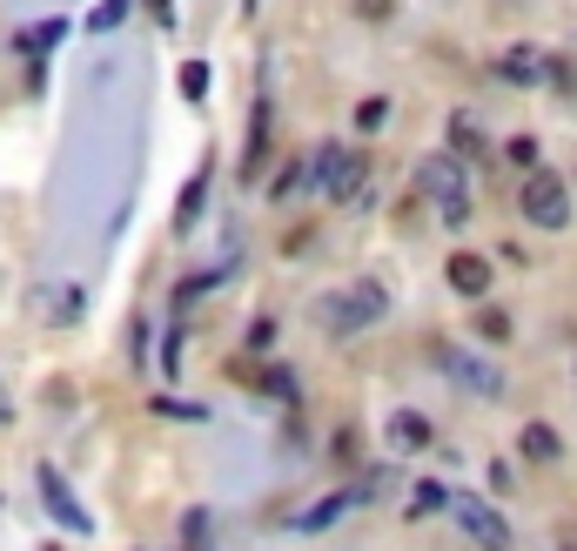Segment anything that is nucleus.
Wrapping results in <instances>:
<instances>
[{
  "mask_svg": "<svg viewBox=\"0 0 577 551\" xmlns=\"http://www.w3.org/2000/svg\"><path fill=\"white\" fill-rule=\"evenodd\" d=\"M417 189L444 209V222H450V229H457V222H470V189H463V162H457V155H430L424 176H417Z\"/></svg>",
  "mask_w": 577,
  "mask_h": 551,
  "instance_id": "2",
  "label": "nucleus"
},
{
  "mask_svg": "<svg viewBox=\"0 0 577 551\" xmlns=\"http://www.w3.org/2000/svg\"><path fill=\"white\" fill-rule=\"evenodd\" d=\"M182 88L202 102V88H209V67H202V61H189V67H182Z\"/></svg>",
  "mask_w": 577,
  "mask_h": 551,
  "instance_id": "22",
  "label": "nucleus"
},
{
  "mask_svg": "<svg viewBox=\"0 0 577 551\" xmlns=\"http://www.w3.org/2000/svg\"><path fill=\"white\" fill-rule=\"evenodd\" d=\"M557 451H564V437H557L551 424H524V457H531V464H551Z\"/></svg>",
  "mask_w": 577,
  "mask_h": 551,
  "instance_id": "14",
  "label": "nucleus"
},
{
  "mask_svg": "<svg viewBox=\"0 0 577 551\" xmlns=\"http://www.w3.org/2000/svg\"><path fill=\"white\" fill-rule=\"evenodd\" d=\"M498 82H517V88L544 82V54H537V47H511V54L498 61Z\"/></svg>",
  "mask_w": 577,
  "mask_h": 551,
  "instance_id": "12",
  "label": "nucleus"
},
{
  "mask_svg": "<svg viewBox=\"0 0 577 551\" xmlns=\"http://www.w3.org/2000/svg\"><path fill=\"white\" fill-rule=\"evenodd\" d=\"M202 202H209V169H195V182H189V189H182V202H175V222H182V229H189V222H195V215H202Z\"/></svg>",
  "mask_w": 577,
  "mask_h": 551,
  "instance_id": "15",
  "label": "nucleus"
},
{
  "mask_svg": "<svg viewBox=\"0 0 577 551\" xmlns=\"http://www.w3.org/2000/svg\"><path fill=\"white\" fill-rule=\"evenodd\" d=\"M389 444L396 451H430V417L424 411H389Z\"/></svg>",
  "mask_w": 577,
  "mask_h": 551,
  "instance_id": "10",
  "label": "nucleus"
},
{
  "mask_svg": "<svg viewBox=\"0 0 577 551\" xmlns=\"http://www.w3.org/2000/svg\"><path fill=\"white\" fill-rule=\"evenodd\" d=\"M477 337H483V343H504V337H511V317H498V309H483V317H477Z\"/></svg>",
  "mask_w": 577,
  "mask_h": 551,
  "instance_id": "18",
  "label": "nucleus"
},
{
  "mask_svg": "<svg viewBox=\"0 0 577 551\" xmlns=\"http://www.w3.org/2000/svg\"><path fill=\"white\" fill-rule=\"evenodd\" d=\"M444 276H450V289H457V296H470V303H477V296L490 289V276H498V269H490V256H477V250H457V256L444 263Z\"/></svg>",
  "mask_w": 577,
  "mask_h": 551,
  "instance_id": "9",
  "label": "nucleus"
},
{
  "mask_svg": "<svg viewBox=\"0 0 577 551\" xmlns=\"http://www.w3.org/2000/svg\"><path fill=\"white\" fill-rule=\"evenodd\" d=\"M61 34H67V21H41V28H34V34H28L21 47H28V54H41V47H54Z\"/></svg>",
  "mask_w": 577,
  "mask_h": 551,
  "instance_id": "19",
  "label": "nucleus"
},
{
  "mask_svg": "<svg viewBox=\"0 0 577 551\" xmlns=\"http://www.w3.org/2000/svg\"><path fill=\"white\" fill-rule=\"evenodd\" d=\"M256 8H263V0H249V14H256Z\"/></svg>",
  "mask_w": 577,
  "mask_h": 551,
  "instance_id": "26",
  "label": "nucleus"
},
{
  "mask_svg": "<svg viewBox=\"0 0 577 551\" xmlns=\"http://www.w3.org/2000/svg\"><path fill=\"white\" fill-rule=\"evenodd\" d=\"M363 498H370V491H336V498H322V505H309V511L296 518V531H322V524H336V518H343V511H356Z\"/></svg>",
  "mask_w": 577,
  "mask_h": 551,
  "instance_id": "11",
  "label": "nucleus"
},
{
  "mask_svg": "<svg viewBox=\"0 0 577 551\" xmlns=\"http://www.w3.org/2000/svg\"><path fill=\"white\" fill-rule=\"evenodd\" d=\"M309 169H316V189H322V195H356V189H363V169H370V162H363L356 148H343V141H322Z\"/></svg>",
  "mask_w": 577,
  "mask_h": 551,
  "instance_id": "5",
  "label": "nucleus"
},
{
  "mask_svg": "<svg viewBox=\"0 0 577 551\" xmlns=\"http://www.w3.org/2000/svg\"><path fill=\"white\" fill-rule=\"evenodd\" d=\"M128 8H135V0H101V8L88 14V28H95V34H108V28H115V21H121Z\"/></svg>",
  "mask_w": 577,
  "mask_h": 551,
  "instance_id": "16",
  "label": "nucleus"
},
{
  "mask_svg": "<svg viewBox=\"0 0 577 551\" xmlns=\"http://www.w3.org/2000/svg\"><path fill=\"white\" fill-rule=\"evenodd\" d=\"M34 485H41V505H47V511H54V518H61L67 531H81V538H88V531H95V518H88V511H81V498L67 491V478H61V470H54V464H41V470H34Z\"/></svg>",
  "mask_w": 577,
  "mask_h": 551,
  "instance_id": "7",
  "label": "nucleus"
},
{
  "mask_svg": "<svg viewBox=\"0 0 577 551\" xmlns=\"http://www.w3.org/2000/svg\"><path fill=\"white\" fill-rule=\"evenodd\" d=\"M269 128H276V108H269V88H263V95H256V115H249V148H242V182H263Z\"/></svg>",
  "mask_w": 577,
  "mask_h": 551,
  "instance_id": "8",
  "label": "nucleus"
},
{
  "mask_svg": "<svg viewBox=\"0 0 577 551\" xmlns=\"http://www.w3.org/2000/svg\"><path fill=\"white\" fill-rule=\"evenodd\" d=\"M356 14H363V21H383V14H389V0H356Z\"/></svg>",
  "mask_w": 577,
  "mask_h": 551,
  "instance_id": "23",
  "label": "nucleus"
},
{
  "mask_svg": "<svg viewBox=\"0 0 577 551\" xmlns=\"http://www.w3.org/2000/svg\"><path fill=\"white\" fill-rule=\"evenodd\" d=\"M148 8H154V21H161V28H175V8H169V0H148Z\"/></svg>",
  "mask_w": 577,
  "mask_h": 551,
  "instance_id": "24",
  "label": "nucleus"
},
{
  "mask_svg": "<svg viewBox=\"0 0 577 551\" xmlns=\"http://www.w3.org/2000/svg\"><path fill=\"white\" fill-rule=\"evenodd\" d=\"M517 209H524V222H537V229H564V222H570V189H564V176H557V169H531Z\"/></svg>",
  "mask_w": 577,
  "mask_h": 551,
  "instance_id": "4",
  "label": "nucleus"
},
{
  "mask_svg": "<svg viewBox=\"0 0 577 551\" xmlns=\"http://www.w3.org/2000/svg\"><path fill=\"white\" fill-rule=\"evenodd\" d=\"M437 363H444V370H450V377L470 390V398H504V370H498V363H483L477 350H463V343H444V350H437Z\"/></svg>",
  "mask_w": 577,
  "mask_h": 551,
  "instance_id": "6",
  "label": "nucleus"
},
{
  "mask_svg": "<svg viewBox=\"0 0 577 551\" xmlns=\"http://www.w3.org/2000/svg\"><path fill=\"white\" fill-rule=\"evenodd\" d=\"M389 317V289L376 283V276H363V283H350V289H329L322 303H316V324L329 330V337H363V330H376Z\"/></svg>",
  "mask_w": 577,
  "mask_h": 551,
  "instance_id": "1",
  "label": "nucleus"
},
{
  "mask_svg": "<svg viewBox=\"0 0 577 551\" xmlns=\"http://www.w3.org/2000/svg\"><path fill=\"white\" fill-rule=\"evenodd\" d=\"M444 505H450L457 531H463L477 551H511V524H504V511H490V505H483V498H470V491H450Z\"/></svg>",
  "mask_w": 577,
  "mask_h": 551,
  "instance_id": "3",
  "label": "nucleus"
},
{
  "mask_svg": "<svg viewBox=\"0 0 577 551\" xmlns=\"http://www.w3.org/2000/svg\"><path fill=\"white\" fill-rule=\"evenodd\" d=\"M383 121H389V102H363V108H356V128H363V135H376Z\"/></svg>",
  "mask_w": 577,
  "mask_h": 551,
  "instance_id": "20",
  "label": "nucleus"
},
{
  "mask_svg": "<svg viewBox=\"0 0 577 551\" xmlns=\"http://www.w3.org/2000/svg\"><path fill=\"white\" fill-rule=\"evenodd\" d=\"M444 498H450V485H417V498H409V511H444Z\"/></svg>",
  "mask_w": 577,
  "mask_h": 551,
  "instance_id": "17",
  "label": "nucleus"
},
{
  "mask_svg": "<svg viewBox=\"0 0 577 551\" xmlns=\"http://www.w3.org/2000/svg\"><path fill=\"white\" fill-rule=\"evenodd\" d=\"M450 155H457V162H483V155H490V141H483V128L470 115H450Z\"/></svg>",
  "mask_w": 577,
  "mask_h": 551,
  "instance_id": "13",
  "label": "nucleus"
},
{
  "mask_svg": "<svg viewBox=\"0 0 577 551\" xmlns=\"http://www.w3.org/2000/svg\"><path fill=\"white\" fill-rule=\"evenodd\" d=\"M564 551H577V531H570V538H564Z\"/></svg>",
  "mask_w": 577,
  "mask_h": 551,
  "instance_id": "25",
  "label": "nucleus"
},
{
  "mask_svg": "<svg viewBox=\"0 0 577 551\" xmlns=\"http://www.w3.org/2000/svg\"><path fill=\"white\" fill-rule=\"evenodd\" d=\"M263 390L269 398H296V370H263Z\"/></svg>",
  "mask_w": 577,
  "mask_h": 551,
  "instance_id": "21",
  "label": "nucleus"
}]
</instances>
